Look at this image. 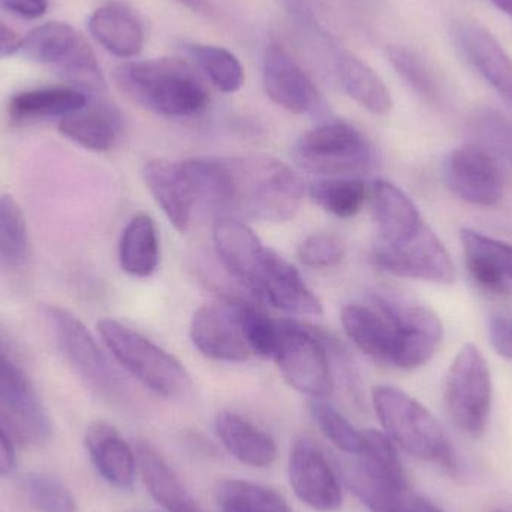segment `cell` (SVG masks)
Wrapping results in <instances>:
<instances>
[{"label":"cell","instance_id":"obj_1","mask_svg":"<svg viewBox=\"0 0 512 512\" xmlns=\"http://www.w3.org/2000/svg\"><path fill=\"white\" fill-rule=\"evenodd\" d=\"M203 203L221 215L283 224L295 218L303 201L300 176L270 156L191 159Z\"/></svg>","mask_w":512,"mask_h":512},{"label":"cell","instance_id":"obj_2","mask_svg":"<svg viewBox=\"0 0 512 512\" xmlns=\"http://www.w3.org/2000/svg\"><path fill=\"white\" fill-rule=\"evenodd\" d=\"M346 336L367 357L402 370L432 360L444 336L441 319L430 307L396 294H375L367 304L342 310Z\"/></svg>","mask_w":512,"mask_h":512},{"label":"cell","instance_id":"obj_3","mask_svg":"<svg viewBox=\"0 0 512 512\" xmlns=\"http://www.w3.org/2000/svg\"><path fill=\"white\" fill-rule=\"evenodd\" d=\"M116 83L132 102L158 116H197L210 102L194 66L176 57L123 63L116 69Z\"/></svg>","mask_w":512,"mask_h":512},{"label":"cell","instance_id":"obj_4","mask_svg":"<svg viewBox=\"0 0 512 512\" xmlns=\"http://www.w3.org/2000/svg\"><path fill=\"white\" fill-rule=\"evenodd\" d=\"M372 403L384 433L396 447L457 474L456 454L435 417L414 397L391 385L372 390Z\"/></svg>","mask_w":512,"mask_h":512},{"label":"cell","instance_id":"obj_5","mask_svg":"<svg viewBox=\"0 0 512 512\" xmlns=\"http://www.w3.org/2000/svg\"><path fill=\"white\" fill-rule=\"evenodd\" d=\"M98 333L120 366L147 390L167 400H183L192 393L191 375L170 352L116 319L98 321Z\"/></svg>","mask_w":512,"mask_h":512},{"label":"cell","instance_id":"obj_6","mask_svg":"<svg viewBox=\"0 0 512 512\" xmlns=\"http://www.w3.org/2000/svg\"><path fill=\"white\" fill-rule=\"evenodd\" d=\"M301 170L321 177H355L376 165L372 143L354 126L325 122L304 132L292 150Z\"/></svg>","mask_w":512,"mask_h":512},{"label":"cell","instance_id":"obj_7","mask_svg":"<svg viewBox=\"0 0 512 512\" xmlns=\"http://www.w3.org/2000/svg\"><path fill=\"white\" fill-rule=\"evenodd\" d=\"M327 340L316 328L282 319L273 360L285 381L310 400H325L333 391Z\"/></svg>","mask_w":512,"mask_h":512},{"label":"cell","instance_id":"obj_8","mask_svg":"<svg viewBox=\"0 0 512 512\" xmlns=\"http://www.w3.org/2000/svg\"><path fill=\"white\" fill-rule=\"evenodd\" d=\"M492 376L477 346L465 345L448 370L445 408L451 423L472 438L486 432L492 412Z\"/></svg>","mask_w":512,"mask_h":512},{"label":"cell","instance_id":"obj_9","mask_svg":"<svg viewBox=\"0 0 512 512\" xmlns=\"http://www.w3.org/2000/svg\"><path fill=\"white\" fill-rule=\"evenodd\" d=\"M44 316L63 357L84 384L105 400L120 402L125 387L86 325L68 309L54 304L44 306Z\"/></svg>","mask_w":512,"mask_h":512},{"label":"cell","instance_id":"obj_10","mask_svg":"<svg viewBox=\"0 0 512 512\" xmlns=\"http://www.w3.org/2000/svg\"><path fill=\"white\" fill-rule=\"evenodd\" d=\"M0 423L26 445L45 444L51 423L32 382L0 342Z\"/></svg>","mask_w":512,"mask_h":512},{"label":"cell","instance_id":"obj_11","mask_svg":"<svg viewBox=\"0 0 512 512\" xmlns=\"http://www.w3.org/2000/svg\"><path fill=\"white\" fill-rule=\"evenodd\" d=\"M444 182L451 194L477 207H493L504 197L501 167L486 147L466 144L445 159Z\"/></svg>","mask_w":512,"mask_h":512},{"label":"cell","instance_id":"obj_12","mask_svg":"<svg viewBox=\"0 0 512 512\" xmlns=\"http://www.w3.org/2000/svg\"><path fill=\"white\" fill-rule=\"evenodd\" d=\"M372 261L381 270L394 276L424 282L450 285L456 279L453 261L441 240L429 227H424L414 239L400 246L376 245Z\"/></svg>","mask_w":512,"mask_h":512},{"label":"cell","instance_id":"obj_13","mask_svg":"<svg viewBox=\"0 0 512 512\" xmlns=\"http://www.w3.org/2000/svg\"><path fill=\"white\" fill-rule=\"evenodd\" d=\"M288 477L295 496L310 510L336 512L342 507L339 478L312 439H295L289 451Z\"/></svg>","mask_w":512,"mask_h":512},{"label":"cell","instance_id":"obj_14","mask_svg":"<svg viewBox=\"0 0 512 512\" xmlns=\"http://www.w3.org/2000/svg\"><path fill=\"white\" fill-rule=\"evenodd\" d=\"M262 84L268 98L298 116L324 113V101L312 78L279 44H270L262 62Z\"/></svg>","mask_w":512,"mask_h":512},{"label":"cell","instance_id":"obj_15","mask_svg":"<svg viewBox=\"0 0 512 512\" xmlns=\"http://www.w3.org/2000/svg\"><path fill=\"white\" fill-rule=\"evenodd\" d=\"M141 174L153 200L161 207L170 224L179 233H186L195 206L200 203V191L189 159H152L146 162Z\"/></svg>","mask_w":512,"mask_h":512},{"label":"cell","instance_id":"obj_16","mask_svg":"<svg viewBox=\"0 0 512 512\" xmlns=\"http://www.w3.org/2000/svg\"><path fill=\"white\" fill-rule=\"evenodd\" d=\"M249 289L259 300L289 315L319 316L322 313L321 301L304 282L300 271L270 248Z\"/></svg>","mask_w":512,"mask_h":512},{"label":"cell","instance_id":"obj_17","mask_svg":"<svg viewBox=\"0 0 512 512\" xmlns=\"http://www.w3.org/2000/svg\"><path fill=\"white\" fill-rule=\"evenodd\" d=\"M369 203L379 246L393 248L408 243L426 227L414 201L387 180L373 183Z\"/></svg>","mask_w":512,"mask_h":512},{"label":"cell","instance_id":"obj_18","mask_svg":"<svg viewBox=\"0 0 512 512\" xmlns=\"http://www.w3.org/2000/svg\"><path fill=\"white\" fill-rule=\"evenodd\" d=\"M453 36L463 56L512 107V59L498 39L472 21L454 24Z\"/></svg>","mask_w":512,"mask_h":512},{"label":"cell","instance_id":"obj_19","mask_svg":"<svg viewBox=\"0 0 512 512\" xmlns=\"http://www.w3.org/2000/svg\"><path fill=\"white\" fill-rule=\"evenodd\" d=\"M189 334L195 348L210 360L245 363L251 358V349L228 307H200L192 316Z\"/></svg>","mask_w":512,"mask_h":512},{"label":"cell","instance_id":"obj_20","mask_svg":"<svg viewBox=\"0 0 512 512\" xmlns=\"http://www.w3.org/2000/svg\"><path fill=\"white\" fill-rule=\"evenodd\" d=\"M213 243L224 267L251 288L268 248L243 219L218 216L213 224Z\"/></svg>","mask_w":512,"mask_h":512},{"label":"cell","instance_id":"obj_21","mask_svg":"<svg viewBox=\"0 0 512 512\" xmlns=\"http://www.w3.org/2000/svg\"><path fill=\"white\" fill-rule=\"evenodd\" d=\"M59 131L90 152H108L122 135L123 116L113 102L93 96L83 107L60 119Z\"/></svg>","mask_w":512,"mask_h":512},{"label":"cell","instance_id":"obj_22","mask_svg":"<svg viewBox=\"0 0 512 512\" xmlns=\"http://www.w3.org/2000/svg\"><path fill=\"white\" fill-rule=\"evenodd\" d=\"M84 444L96 471L110 486L129 490L137 474V454L111 424L98 421L87 429Z\"/></svg>","mask_w":512,"mask_h":512},{"label":"cell","instance_id":"obj_23","mask_svg":"<svg viewBox=\"0 0 512 512\" xmlns=\"http://www.w3.org/2000/svg\"><path fill=\"white\" fill-rule=\"evenodd\" d=\"M138 471L150 496L167 512H207L191 495L182 478L174 471L158 448L140 441L135 447Z\"/></svg>","mask_w":512,"mask_h":512},{"label":"cell","instance_id":"obj_24","mask_svg":"<svg viewBox=\"0 0 512 512\" xmlns=\"http://www.w3.org/2000/svg\"><path fill=\"white\" fill-rule=\"evenodd\" d=\"M90 35L108 53L120 59H132L143 51L146 32L132 9L119 2L105 3L90 15Z\"/></svg>","mask_w":512,"mask_h":512},{"label":"cell","instance_id":"obj_25","mask_svg":"<svg viewBox=\"0 0 512 512\" xmlns=\"http://www.w3.org/2000/svg\"><path fill=\"white\" fill-rule=\"evenodd\" d=\"M215 429L228 454L243 465L262 469L276 462V442L248 418L224 411L216 418Z\"/></svg>","mask_w":512,"mask_h":512},{"label":"cell","instance_id":"obj_26","mask_svg":"<svg viewBox=\"0 0 512 512\" xmlns=\"http://www.w3.org/2000/svg\"><path fill=\"white\" fill-rule=\"evenodd\" d=\"M334 75L343 92L364 110L376 116L390 113L393 98L387 84L360 57L339 51L334 57Z\"/></svg>","mask_w":512,"mask_h":512},{"label":"cell","instance_id":"obj_27","mask_svg":"<svg viewBox=\"0 0 512 512\" xmlns=\"http://www.w3.org/2000/svg\"><path fill=\"white\" fill-rule=\"evenodd\" d=\"M119 261L129 276L152 277L161 261V242L155 221L147 213H138L126 225L119 243Z\"/></svg>","mask_w":512,"mask_h":512},{"label":"cell","instance_id":"obj_28","mask_svg":"<svg viewBox=\"0 0 512 512\" xmlns=\"http://www.w3.org/2000/svg\"><path fill=\"white\" fill-rule=\"evenodd\" d=\"M87 101L89 96L69 86L24 90L12 96L8 113L15 123L62 119L66 114L83 107Z\"/></svg>","mask_w":512,"mask_h":512},{"label":"cell","instance_id":"obj_29","mask_svg":"<svg viewBox=\"0 0 512 512\" xmlns=\"http://www.w3.org/2000/svg\"><path fill=\"white\" fill-rule=\"evenodd\" d=\"M310 198L339 219L357 216L369 201V189L355 177H321L310 185Z\"/></svg>","mask_w":512,"mask_h":512},{"label":"cell","instance_id":"obj_30","mask_svg":"<svg viewBox=\"0 0 512 512\" xmlns=\"http://www.w3.org/2000/svg\"><path fill=\"white\" fill-rule=\"evenodd\" d=\"M81 33L66 23L41 24L23 38L21 53L33 62L56 69L71 53Z\"/></svg>","mask_w":512,"mask_h":512},{"label":"cell","instance_id":"obj_31","mask_svg":"<svg viewBox=\"0 0 512 512\" xmlns=\"http://www.w3.org/2000/svg\"><path fill=\"white\" fill-rule=\"evenodd\" d=\"M227 307L233 313L252 354L273 360L282 330V319L271 318L249 301L228 300Z\"/></svg>","mask_w":512,"mask_h":512},{"label":"cell","instance_id":"obj_32","mask_svg":"<svg viewBox=\"0 0 512 512\" xmlns=\"http://www.w3.org/2000/svg\"><path fill=\"white\" fill-rule=\"evenodd\" d=\"M216 499L221 512H292L280 493L251 481H222Z\"/></svg>","mask_w":512,"mask_h":512},{"label":"cell","instance_id":"obj_33","mask_svg":"<svg viewBox=\"0 0 512 512\" xmlns=\"http://www.w3.org/2000/svg\"><path fill=\"white\" fill-rule=\"evenodd\" d=\"M186 54L198 69L224 93H236L245 84V69L227 48L207 44H186Z\"/></svg>","mask_w":512,"mask_h":512},{"label":"cell","instance_id":"obj_34","mask_svg":"<svg viewBox=\"0 0 512 512\" xmlns=\"http://www.w3.org/2000/svg\"><path fill=\"white\" fill-rule=\"evenodd\" d=\"M30 242L26 218L12 195L0 197V262L18 267L29 256Z\"/></svg>","mask_w":512,"mask_h":512},{"label":"cell","instance_id":"obj_35","mask_svg":"<svg viewBox=\"0 0 512 512\" xmlns=\"http://www.w3.org/2000/svg\"><path fill=\"white\" fill-rule=\"evenodd\" d=\"M309 411L322 435L343 453L357 456L363 441V430L357 429L342 412L324 399L310 400Z\"/></svg>","mask_w":512,"mask_h":512},{"label":"cell","instance_id":"obj_36","mask_svg":"<svg viewBox=\"0 0 512 512\" xmlns=\"http://www.w3.org/2000/svg\"><path fill=\"white\" fill-rule=\"evenodd\" d=\"M388 60H390L397 74L402 80L414 89L421 98L429 102H438L441 98V86L436 80L429 66L414 51L400 45H390L387 48Z\"/></svg>","mask_w":512,"mask_h":512},{"label":"cell","instance_id":"obj_37","mask_svg":"<svg viewBox=\"0 0 512 512\" xmlns=\"http://www.w3.org/2000/svg\"><path fill=\"white\" fill-rule=\"evenodd\" d=\"M23 489L27 501L38 512H77L74 495L62 481L50 475H26Z\"/></svg>","mask_w":512,"mask_h":512},{"label":"cell","instance_id":"obj_38","mask_svg":"<svg viewBox=\"0 0 512 512\" xmlns=\"http://www.w3.org/2000/svg\"><path fill=\"white\" fill-rule=\"evenodd\" d=\"M472 131L493 152L512 165V122L495 110H481L472 119Z\"/></svg>","mask_w":512,"mask_h":512},{"label":"cell","instance_id":"obj_39","mask_svg":"<svg viewBox=\"0 0 512 512\" xmlns=\"http://www.w3.org/2000/svg\"><path fill=\"white\" fill-rule=\"evenodd\" d=\"M343 240L336 234L316 233L304 239L298 248L301 264L312 268H330L345 258Z\"/></svg>","mask_w":512,"mask_h":512},{"label":"cell","instance_id":"obj_40","mask_svg":"<svg viewBox=\"0 0 512 512\" xmlns=\"http://www.w3.org/2000/svg\"><path fill=\"white\" fill-rule=\"evenodd\" d=\"M460 240L465 254L483 256L501 271L505 279L512 280V245L472 230H463Z\"/></svg>","mask_w":512,"mask_h":512},{"label":"cell","instance_id":"obj_41","mask_svg":"<svg viewBox=\"0 0 512 512\" xmlns=\"http://www.w3.org/2000/svg\"><path fill=\"white\" fill-rule=\"evenodd\" d=\"M364 505L372 512H444L411 487L373 496Z\"/></svg>","mask_w":512,"mask_h":512},{"label":"cell","instance_id":"obj_42","mask_svg":"<svg viewBox=\"0 0 512 512\" xmlns=\"http://www.w3.org/2000/svg\"><path fill=\"white\" fill-rule=\"evenodd\" d=\"M468 262L469 271L475 282L480 283L483 288L493 292H502L507 289L508 280L502 276L501 271L487 261L483 256L475 254H465Z\"/></svg>","mask_w":512,"mask_h":512},{"label":"cell","instance_id":"obj_43","mask_svg":"<svg viewBox=\"0 0 512 512\" xmlns=\"http://www.w3.org/2000/svg\"><path fill=\"white\" fill-rule=\"evenodd\" d=\"M490 340L501 357L512 360V315L496 313L489 324Z\"/></svg>","mask_w":512,"mask_h":512},{"label":"cell","instance_id":"obj_44","mask_svg":"<svg viewBox=\"0 0 512 512\" xmlns=\"http://www.w3.org/2000/svg\"><path fill=\"white\" fill-rule=\"evenodd\" d=\"M0 5L18 17L38 20L48 9V0H0Z\"/></svg>","mask_w":512,"mask_h":512},{"label":"cell","instance_id":"obj_45","mask_svg":"<svg viewBox=\"0 0 512 512\" xmlns=\"http://www.w3.org/2000/svg\"><path fill=\"white\" fill-rule=\"evenodd\" d=\"M286 12L307 26L316 27L315 11L312 0H277Z\"/></svg>","mask_w":512,"mask_h":512},{"label":"cell","instance_id":"obj_46","mask_svg":"<svg viewBox=\"0 0 512 512\" xmlns=\"http://www.w3.org/2000/svg\"><path fill=\"white\" fill-rule=\"evenodd\" d=\"M21 45H23V38L0 21V59L14 56L21 51Z\"/></svg>","mask_w":512,"mask_h":512},{"label":"cell","instance_id":"obj_47","mask_svg":"<svg viewBox=\"0 0 512 512\" xmlns=\"http://www.w3.org/2000/svg\"><path fill=\"white\" fill-rule=\"evenodd\" d=\"M15 466V453L11 438L0 423V477L11 474Z\"/></svg>","mask_w":512,"mask_h":512},{"label":"cell","instance_id":"obj_48","mask_svg":"<svg viewBox=\"0 0 512 512\" xmlns=\"http://www.w3.org/2000/svg\"><path fill=\"white\" fill-rule=\"evenodd\" d=\"M177 2L182 3V5L188 6L189 9H192L194 12H200V14H212L213 6L209 0H177Z\"/></svg>","mask_w":512,"mask_h":512},{"label":"cell","instance_id":"obj_49","mask_svg":"<svg viewBox=\"0 0 512 512\" xmlns=\"http://www.w3.org/2000/svg\"><path fill=\"white\" fill-rule=\"evenodd\" d=\"M492 2L512 20V0H492Z\"/></svg>","mask_w":512,"mask_h":512},{"label":"cell","instance_id":"obj_50","mask_svg":"<svg viewBox=\"0 0 512 512\" xmlns=\"http://www.w3.org/2000/svg\"><path fill=\"white\" fill-rule=\"evenodd\" d=\"M490 512H510V511H505V510H492Z\"/></svg>","mask_w":512,"mask_h":512}]
</instances>
